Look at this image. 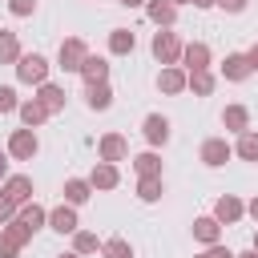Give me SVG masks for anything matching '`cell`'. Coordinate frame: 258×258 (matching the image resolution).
Instances as JSON below:
<instances>
[{
	"instance_id": "obj_7",
	"label": "cell",
	"mask_w": 258,
	"mask_h": 258,
	"mask_svg": "<svg viewBox=\"0 0 258 258\" xmlns=\"http://www.w3.org/2000/svg\"><path fill=\"white\" fill-rule=\"evenodd\" d=\"M52 230H56V234H73V230H77V214H73L69 206L52 210Z\"/></svg>"
},
{
	"instance_id": "obj_1",
	"label": "cell",
	"mask_w": 258,
	"mask_h": 258,
	"mask_svg": "<svg viewBox=\"0 0 258 258\" xmlns=\"http://www.w3.org/2000/svg\"><path fill=\"white\" fill-rule=\"evenodd\" d=\"M16 73H20V81H44V73H48V60L44 56H20V64H16Z\"/></svg>"
},
{
	"instance_id": "obj_43",
	"label": "cell",
	"mask_w": 258,
	"mask_h": 258,
	"mask_svg": "<svg viewBox=\"0 0 258 258\" xmlns=\"http://www.w3.org/2000/svg\"><path fill=\"white\" fill-rule=\"evenodd\" d=\"M254 246H258V238H254Z\"/></svg>"
},
{
	"instance_id": "obj_9",
	"label": "cell",
	"mask_w": 258,
	"mask_h": 258,
	"mask_svg": "<svg viewBox=\"0 0 258 258\" xmlns=\"http://www.w3.org/2000/svg\"><path fill=\"white\" fill-rule=\"evenodd\" d=\"M109 48H113V52H133V32H125V28H113V36H109Z\"/></svg>"
},
{
	"instance_id": "obj_23",
	"label": "cell",
	"mask_w": 258,
	"mask_h": 258,
	"mask_svg": "<svg viewBox=\"0 0 258 258\" xmlns=\"http://www.w3.org/2000/svg\"><path fill=\"white\" fill-rule=\"evenodd\" d=\"M121 149H125V145H121V137H105V141H101V153H105L109 161H117V157H121Z\"/></svg>"
},
{
	"instance_id": "obj_32",
	"label": "cell",
	"mask_w": 258,
	"mask_h": 258,
	"mask_svg": "<svg viewBox=\"0 0 258 258\" xmlns=\"http://www.w3.org/2000/svg\"><path fill=\"white\" fill-rule=\"evenodd\" d=\"M137 169H141V173H153V169H157V157H153V153H141V157H137Z\"/></svg>"
},
{
	"instance_id": "obj_15",
	"label": "cell",
	"mask_w": 258,
	"mask_h": 258,
	"mask_svg": "<svg viewBox=\"0 0 258 258\" xmlns=\"http://www.w3.org/2000/svg\"><path fill=\"white\" fill-rule=\"evenodd\" d=\"M206 56H210V52H206V44H189V48H185V60H189V69H194V73H202V69H206Z\"/></svg>"
},
{
	"instance_id": "obj_4",
	"label": "cell",
	"mask_w": 258,
	"mask_h": 258,
	"mask_svg": "<svg viewBox=\"0 0 258 258\" xmlns=\"http://www.w3.org/2000/svg\"><path fill=\"white\" fill-rule=\"evenodd\" d=\"M153 56H157V60H173V56H177L173 32H157V36H153Z\"/></svg>"
},
{
	"instance_id": "obj_26",
	"label": "cell",
	"mask_w": 258,
	"mask_h": 258,
	"mask_svg": "<svg viewBox=\"0 0 258 258\" xmlns=\"http://www.w3.org/2000/svg\"><path fill=\"white\" fill-rule=\"evenodd\" d=\"M60 101H64V97H60V93H56L52 85H44V93H40V105H44V109H56Z\"/></svg>"
},
{
	"instance_id": "obj_17",
	"label": "cell",
	"mask_w": 258,
	"mask_h": 258,
	"mask_svg": "<svg viewBox=\"0 0 258 258\" xmlns=\"http://www.w3.org/2000/svg\"><path fill=\"white\" fill-rule=\"evenodd\" d=\"M64 198H69L73 206H81V202L89 198V181H69V185H64Z\"/></svg>"
},
{
	"instance_id": "obj_31",
	"label": "cell",
	"mask_w": 258,
	"mask_h": 258,
	"mask_svg": "<svg viewBox=\"0 0 258 258\" xmlns=\"http://www.w3.org/2000/svg\"><path fill=\"white\" fill-rule=\"evenodd\" d=\"M189 85H194L198 93H210V85H214V81H210V77H206V69H202V73H194V81H189Z\"/></svg>"
},
{
	"instance_id": "obj_6",
	"label": "cell",
	"mask_w": 258,
	"mask_h": 258,
	"mask_svg": "<svg viewBox=\"0 0 258 258\" xmlns=\"http://www.w3.org/2000/svg\"><path fill=\"white\" fill-rule=\"evenodd\" d=\"M36 153V137L28 133V129H20L16 137H12V157H32Z\"/></svg>"
},
{
	"instance_id": "obj_35",
	"label": "cell",
	"mask_w": 258,
	"mask_h": 258,
	"mask_svg": "<svg viewBox=\"0 0 258 258\" xmlns=\"http://www.w3.org/2000/svg\"><path fill=\"white\" fill-rule=\"evenodd\" d=\"M218 4H222V8H230V12H242V8H246V0H218Z\"/></svg>"
},
{
	"instance_id": "obj_34",
	"label": "cell",
	"mask_w": 258,
	"mask_h": 258,
	"mask_svg": "<svg viewBox=\"0 0 258 258\" xmlns=\"http://www.w3.org/2000/svg\"><path fill=\"white\" fill-rule=\"evenodd\" d=\"M12 210H16V202H12V198H0V222H4Z\"/></svg>"
},
{
	"instance_id": "obj_36",
	"label": "cell",
	"mask_w": 258,
	"mask_h": 258,
	"mask_svg": "<svg viewBox=\"0 0 258 258\" xmlns=\"http://www.w3.org/2000/svg\"><path fill=\"white\" fill-rule=\"evenodd\" d=\"M206 258H234V254H230V250H222V246H214V250H210Z\"/></svg>"
},
{
	"instance_id": "obj_37",
	"label": "cell",
	"mask_w": 258,
	"mask_h": 258,
	"mask_svg": "<svg viewBox=\"0 0 258 258\" xmlns=\"http://www.w3.org/2000/svg\"><path fill=\"white\" fill-rule=\"evenodd\" d=\"M246 60H250V64H254V69H258V48H254V52H250V56H246Z\"/></svg>"
},
{
	"instance_id": "obj_21",
	"label": "cell",
	"mask_w": 258,
	"mask_h": 258,
	"mask_svg": "<svg viewBox=\"0 0 258 258\" xmlns=\"http://www.w3.org/2000/svg\"><path fill=\"white\" fill-rule=\"evenodd\" d=\"M149 16H153L157 24H169V20H173V4H161V0H157V4H149Z\"/></svg>"
},
{
	"instance_id": "obj_40",
	"label": "cell",
	"mask_w": 258,
	"mask_h": 258,
	"mask_svg": "<svg viewBox=\"0 0 258 258\" xmlns=\"http://www.w3.org/2000/svg\"><path fill=\"white\" fill-rule=\"evenodd\" d=\"M250 214H254V218H258V202H254V206H250Z\"/></svg>"
},
{
	"instance_id": "obj_2",
	"label": "cell",
	"mask_w": 258,
	"mask_h": 258,
	"mask_svg": "<svg viewBox=\"0 0 258 258\" xmlns=\"http://www.w3.org/2000/svg\"><path fill=\"white\" fill-rule=\"evenodd\" d=\"M85 64V44L81 40H69V44H60V69H81Z\"/></svg>"
},
{
	"instance_id": "obj_18",
	"label": "cell",
	"mask_w": 258,
	"mask_h": 258,
	"mask_svg": "<svg viewBox=\"0 0 258 258\" xmlns=\"http://www.w3.org/2000/svg\"><path fill=\"white\" fill-rule=\"evenodd\" d=\"M214 214H218V218H222V222H234V218H238V214H242V206H238V202H234V198H222V202H218V210H214Z\"/></svg>"
},
{
	"instance_id": "obj_42",
	"label": "cell",
	"mask_w": 258,
	"mask_h": 258,
	"mask_svg": "<svg viewBox=\"0 0 258 258\" xmlns=\"http://www.w3.org/2000/svg\"><path fill=\"white\" fill-rule=\"evenodd\" d=\"M242 258H258V254H242Z\"/></svg>"
},
{
	"instance_id": "obj_22",
	"label": "cell",
	"mask_w": 258,
	"mask_h": 258,
	"mask_svg": "<svg viewBox=\"0 0 258 258\" xmlns=\"http://www.w3.org/2000/svg\"><path fill=\"white\" fill-rule=\"evenodd\" d=\"M44 113H48V109H44V105H36V101H32V105H24V109H20V117H24V121H28V125H36V121H44Z\"/></svg>"
},
{
	"instance_id": "obj_33",
	"label": "cell",
	"mask_w": 258,
	"mask_h": 258,
	"mask_svg": "<svg viewBox=\"0 0 258 258\" xmlns=\"http://www.w3.org/2000/svg\"><path fill=\"white\" fill-rule=\"evenodd\" d=\"M12 12H16V16H28V12H32V0H12Z\"/></svg>"
},
{
	"instance_id": "obj_16",
	"label": "cell",
	"mask_w": 258,
	"mask_h": 258,
	"mask_svg": "<svg viewBox=\"0 0 258 258\" xmlns=\"http://www.w3.org/2000/svg\"><path fill=\"white\" fill-rule=\"evenodd\" d=\"M222 121H226L230 129H246V109H242V105H230V109L222 113Z\"/></svg>"
},
{
	"instance_id": "obj_25",
	"label": "cell",
	"mask_w": 258,
	"mask_h": 258,
	"mask_svg": "<svg viewBox=\"0 0 258 258\" xmlns=\"http://www.w3.org/2000/svg\"><path fill=\"white\" fill-rule=\"evenodd\" d=\"M12 56H16V36L4 32V36H0V60H12Z\"/></svg>"
},
{
	"instance_id": "obj_5",
	"label": "cell",
	"mask_w": 258,
	"mask_h": 258,
	"mask_svg": "<svg viewBox=\"0 0 258 258\" xmlns=\"http://www.w3.org/2000/svg\"><path fill=\"white\" fill-rule=\"evenodd\" d=\"M226 157H230V145H226V141H206V145H202V161H206V165H222Z\"/></svg>"
},
{
	"instance_id": "obj_28",
	"label": "cell",
	"mask_w": 258,
	"mask_h": 258,
	"mask_svg": "<svg viewBox=\"0 0 258 258\" xmlns=\"http://www.w3.org/2000/svg\"><path fill=\"white\" fill-rule=\"evenodd\" d=\"M12 109H16V93L8 85H0V113H12Z\"/></svg>"
},
{
	"instance_id": "obj_13",
	"label": "cell",
	"mask_w": 258,
	"mask_h": 258,
	"mask_svg": "<svg viewBox=\"0 0 258 258\" xmlns=\"http://www.w3.org/2000/svg\"><path fill=\"white\" fill-rule=\"evenodd\" d=\"M40 222H44V214H40L36 206H24V210H20V222H16V226H20L24 234H28V230H36Z\"/></svg>"
},
{
	"instance_id": "obj_41",
	"label": "cell",
	"mask_w": 258,
	"mask_h": 258,
	"mask_svg": "<svg viewBox=\"0 0 258 258\" xmlns=\"http://www.w3.org/2000/svg\"><path fill=\"white\" fill-rule=\"evenodd\" d=\"M194 4H214V0H194Z\"/></svg>"
},
{
	"instance_id": "obj_27",
	"label": "cell",
	"mask_w": 258,
	"mask_h": 258,
	"mask_svg": "<svg viewBox=\"0 0 258 258\" xmlns=\"http://www.w3.org/2000/svg\"><path fill=\"white\" fill-rule=\"evenodd\" d=\"M141 198H145V202H153V198H161V181H153V177H145V181H141Z\"/></svg>"
},
{
	"instance_id": "obj_19",
	"label": "cell",
	"mask_w": 258,
	"mask_h": 258,
	"mask_svg": "<svg viewBox=\"0 0 258 258\" xmlns=\"http://www.w3.org/2000/svg\"><path fill=\"white\" fill-rule=\"evenodd\" d=\"M181 85H185V77H181L177 69H165V73H161V89H165V93H177Z\"/></svg>"
},
{
	"instance_id": "obj_11",
	"label": "cell",
	"mask_w": 258,
	"mask_h": 258,
	"mask_svg": "<svg viewBox=\"0 0 258 258\" xmlns=\"http://www.w3.org/2000/svg\"><path fill=\"white\" fill-rule=\"evenodd\" d=\"M246 73H250V60L246 56H226V77L230 81H242Z\"/></svg>"
},
{
	"instance_id": "obj_10",
	"label": "cell",
	"mask_w": 258,
	"mask_h": 258,
	"mask_svg": "<svg viewBox=\"0 0 258 258\" xmlns=\"http://www.w3.org/2000/svg\"><path fill=\"white\" fill-rule=\"evenodd\" d=\"M81 73H85V81H89V85H97V81H105L109 64H105V60H85V64H81Z\"/></svg>"
},
{
	"instance_id": "obj_20",
	"label": "cell",
	"mask_w": 258,
	"mask_h": 258,
	"mask_svg": "<svg viewBox=\"0 0 258 258\" xmlns=\"http://www.w3.org/2000/svg\"><path fill=\"white\" fill-rule=\"evenodd\" d=\"M238 153H242L246 161H258V133H246L242 145H238Z\"/></svg>"
},
{
	"instance_id": "obj_39",
	"label": "cell",
	"mask_w": 258,
	"mask_h": 258,
	"mask_svg": "<svg viewBox=\"0 0 258 258\" xmlns=\"http://www.w3.org/2000/svg\"><path fill=\"white\" fill-rule=\"evenodd\" d=\"M121 4H125V8H137V4H141V0H121Z\"/></svg>"
},
{
	"instance_id": "obj_30",
	"label": "cell",
	"mask_w": 258,
	"mask_h": 258,
	"mask_svg": "<svg viewBox=\"0 0 258 258\" xmlns=\"http://www.w3.org/2000/svg\"><path fill=\"white\" fill-rule=\"evenodd\" d=\"M89 250H97V238L93 234H77V254H89Z\"/></svg>"
},
{
	"instance_id": "obj_14",
	"label": "cell",
	"mask_w": 258,
	"mask_h": 258,
	"mask_svg": "<svg viewBox=\"0 0 258 258\" xmlns=\"http://www.w3.org/2000/svg\"><path fill=\"white\" fill-rule=\"evenodd\" d=\"M194 234H198L202 242H214V238H218V218H198V222H194Z\"/></svg>"
},
{
	"instance_id": "obj_3",
	"label": "cell",
	"mask_w": 258,
	"mask_h": 258,
	"mask_svg": "<svg viewBox=\"0 0 258 258\" xmlns=\"http://www.w3.org/2000/svg\"><path fill=\"white\" fill-rule=\"evenodd\" d=\"M145 137H149L153 145H165V141H169V121H165V117H157V113H153V117H145Z\"/></svg>"
},
{
	"instance_id": "obj_24",
	"label": "cell",
	"mask_w": 258,
	"mask_h": 258,
	"mask_svg": "<svg viewBox=\"0 0 258 258\" xmlns=\"http://www.w3.org/2000/svg\"><path fill=\"white\" fill-rule=\"evenodd\" d=\"M8 198H12V202H16V206H20V202H24V198H28V177H16V181H12V185H8Z\"/></svg>"
},
{
	"instance_id": "obj_29",
	"label": "cell",
	"mask_w": 258,
	"mask_h": 258,
	"mask_svg": "<svg viewBox=\"0 0 258 258\" xmlns=\"http://www.w3.org/2000/svg\"><path fill=\"white\" fill-rule=\"evenodd\" d=\"M105 254H109V258H129V246H125L121 238H113V242L105 246Z\"/></svg>"
},
{
	"instance_id": "obj_8",
	"label": "cell",
	"mask_w": 258,
	"mask_h": 258,
	"mask_svg": "<svg viewBox=\"0 0 258 258\" xmlns=\"http://www.w3.org/2000/svg\"><path fill=\"white\" fill-rule=\"evenodd\" d=\"M109 101H113V93H109V85H105V81L89 85V105H93V109H109Z\"/></svg>"
},
{
	"instance_id": "obj_38",
	"label": "cell",
	"mask_w": 258,
	"mask_h": 258,
	"mask_svg": "<svg viewBox=\"0 0 258 258\" xmlns=\"http://www.w3.org/2000/svg\"><path fill=\"white\" fill-rule=\"evenodd\" d=\"M4 173H8V161H4V153H0V177H4Z\"/></svg>"
},
{
	"instance_id": "obj_12",
	"label": "cell",
	"mask_w": 258,
	"mask_h": 258,
	"mask_svg": "<svg viewBox=\"0 0 258 258\" xmlns=\"http://www.w3.org/2000/svg\"><path fill=\"white\" fill-rule=\"evenodd\" d=\"M93 185L113 189V185H117V169H113V165H97V169H93Z\"/></svg>"
}]
</instances>
